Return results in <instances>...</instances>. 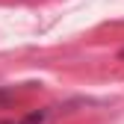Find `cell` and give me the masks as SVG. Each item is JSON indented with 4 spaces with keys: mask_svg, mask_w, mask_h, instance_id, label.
<instances>
[{
    "mask_svg": "<svg viewBox=\"0 0 124 124\" xmlns=\"http://www.w3.org/2000/svg\"><path fill=\"white\" fill-rule=\"evenodd\" d=\"M53 112H56V106H47V109H33V112H27V115L18 118V121H0V124H44Z\"/></svg>",
    "mask_w": 124,
    "mask_h": 124,
    "instance_id": "6da1fadb",
    "label": "cell"
},
{
    "mask_svg": "<svg viewBox=\"0 0 124 124\" xmlns=\"http://www.w3.org/2000/svg\"><path fill=\"white\" fill-rule=\"evenodd\" d=\"M15 98H18V89H15V86H0V109L9 106Z\"/></svg>",
    "mask_w": 124,
    "mask_h": 124,
    "instance_id": "7a4b0ae2",
    "label": "cell"
},
{
    "mask_svg": "<svg viewBox=\"0 0 124 124\" xmlns=\"http://www.w3.org/2000/svg\"><path fill=\"white\" fill-rule=\"evenodd\" d=\"M118 59H124V47H121V50H118Z\"/></svg>",
    "mask_w": 124,
    "mask_h": 124,
    "instance_id": "3957f363",
    "label": "cell"
}]
</instances>
